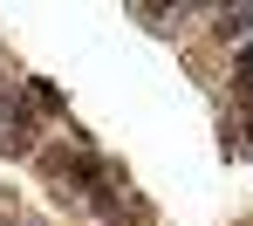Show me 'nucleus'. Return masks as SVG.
I'll list each match as a JSON object with an SVG mask.
<instances>
[{
    "label": "nucleus",
    "instance_id": "f257e3e1",
    "mask_svg": "<svg viewBox=\"0 0 253 226\" xmlns=\"http://www.w3.org/2000/svg\"><path fill=\"white\" fill-rule=\"evenodd\" d=\"M28 144H35V131H28L21 103H14V90H0V151H28Z\"/></svg>",
    "mask_w": 253,
    "mask_h": 226
},
{
    "label": "nucleus",
    "instance_id": "f03ea898",
    "mask_svg": "<svg viewBox=\"0 0 253 226\" xmlns=\"http://www.w3.org/2000/svg\"><path fill=\"white\" fill-rule=\"evenodd\" d=\"M28 96H35V103H42V110H55V117H62V110H69V103H62V90H55V83H42V76H35V83H28Z\"/></svg>",
    "mask_w": 253,
    "mask_h": 226
}]
</instances>
